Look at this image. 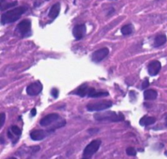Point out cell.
Wrapping results in <instances>:
<instances>
[{
    "label": "cell",
    "mask_w": 167,
    "mask_h": 159,
    "mask_svg": "<svg viewBox=\"0 0 167 159\" xmlns=\"http://www.w3.org/2000/svg\"><path fill=\"white\" fill-rule=\"evenodd\" d=\"M27 7L20 6L7 11L2 14L1 16V24L5 25L18 20L21 16L27 11Z\"/></svg>",
    "instance_id": "obj_1"
},
{
    "label": "cell",
    "mask_w": 167,
    "mask_h": 159,
    "mask_svg": "<svg viewBox=\"0 0 167 159\" xmlns=\"http://www.w3.org/2000/svg\"><path fill=\"white\" fill-rule=\"evenodd\" d=\"M94 119L96 121H110V122H120L122 121L125 117L122 113L117 114L115 112L108 111L105 112L96 113L93 115Z\"/></svg>",
    "instance_id": "obj_2"
},
{
    "label": "cell",
    "mask_w": 167,
    "mask_h": 159,
    "mask_svg": "<svg viewBox=\"0 0 167 159\" xmlns=\"http://www.w3.org/2000/svg\"><path fill=\"white\" fill-rule=\"evenodd\" d=\"M16 31L22 38L28 37L31 35V22L28 19L23 20L17 25Z\"/></svg>",
    "instance_id": "obj_3"
},
{
    "label": "cell",
    "mask_w": 167,
    "mask_h": 159,
    "mask_svg": "<svg viewBox=\"0 0 167 159\" xmlns=\"http://www.w3.org/2000/svg\"><path fill=\"white\" fill-rule=\"evenodd\" d=\"M101 141L100 140H95L88 144L85 147L83 151V158H90L93 155L96 153L101 146Z\"/></svg>",
    "instance_id": "obj_4"
},
{
    "label": "cell",
    "mask_w": 167,
    "mask_h": 159,
    "mask_svg": "<svg viewBox=\"0 0 167 159\" xmlns=\"http://www.w3.org/2000/svg\"><path fill=\"white\" fill-rule=\"evenodd\" d=\"M112 102L110 101H101L99 102L89 103L86 106L87 110L89 112H98L104 110L112 107Z\"/></svg>",
    "instance_id": "obj_5"
},
{
    "label": "cell",
    "mask_w": 167,
    "mask_h": 159,
    "mask_svg": "<svg viewBox=\"0 0 167 159\" xmlns=\"http://www.w3.org/2000/svg\"><path fill=\"white\" fill-rule=\"evenodd\" d=\"M109 54L108 48H103L94 52L91 55V60L95 63H99L105 58Z\"/></svg>",
    "instance_id": "obj_6"
},
{
    "label": "cell",
    "mask_w": 167,
    "mask_h": 159,
    "mask_svg": "<svg viewBox=\"0 0 167 159\" xmlns=\"http://www.w3.org/2000/svg\"><path fill=\"white\" fill-rule=\"evenodd\" d=\"M42 85L40 82H35L29 84L26 88V93L30 96L38 95L42 90Z\"/></svg>",
    "instance_id": "obj_7"
},
{
    "label": "cell",
    "mask_w": 167,
    "mask_h": 159,
    "mask_svg": "<svg viewBox=\"0 0 167 159\" xmlns=\"http://www.w3.org/2000/svg\"><path fill=\"white\" fill-rule=\"evenodd\" d=\"M86 34V26L85 24H78L75 26L73 29V35L77 41L82 39Z\"/></svg>",
    "instance_id": "obj_8"
},
{
    "label": "cell",
    "mask_w": 167,
    "mask_h": 159,
    "mask_svg": "<svg viewBox=\"0 0 167 159\" xmlns=\"http://www.w3.org/2000/svg\"><path fill=\"white\" fill-rule=\"evenodd\" d=\"M59 118H60V116H59L58 114H50L42 118L39 122V123L42 127H47V126L58 121Z\"/></svg>",
    "instance_id": "obj_9"
},
{
    "label": "cell",
    "mask_w": 167,
    "mask_h": 159,
    "mask_svg": "<svg viewBox=\"0 0 167 159\" xmlns=\"http://www.w3.org/2000/svg\"><path fill=\"white\" fill-rule=\"evenodd\" d=\"M161 69V64L159 61H152L148 65V73L152 77H154L158 74Z\"/></svg>",
    "instance_id": "obj_10"
},
{
    "label": "cell",
    "mask_w": 167,
    "mask_h": 159,
    "mask_svg": "<svg viewBox=\"0 0 167 159\" xmlns=\"http://www.w3.org/2000/svg\"><path fill=\"white\" fill-rule=\"evenodd\" d=\"M60 10H61L60 3H55L54 5L51 7L50 11H49L48 17L52 20L55 19L59 16V15H60Z\"/></svg>",
    "instance_id": "obj_11"
},
{
    "label": "cell",
    "mask_w": 167,
    "mask_h": 159,
    "mask_svg": "<svg viewBox=\"0 0 167 159\" xmlns=\"http://www.w3.org/2000/svg\"><path fill=\"white\" fill-rule=\"evenodd\" d=\"M47 133L43 130H36L31 132L30 138L34 141H41L46 137Z\"/></svg>",
    "instance_id": "obj_12"
},
{
    "label": "cell",
    "mask_w": 167,
    "mask_h": 159,
    "mask_svg": "<svg viewBox=\"0 0 167 159\" xmlns=\"http://www.w3.org/2000/svg\"><path fill=\"white\" fill-rule=\"evenodd\" d=\"M109 92H104V91H97L96 89L93 88H90L89 92H88V97L91 98H99L102 97H106L109 96Z\"/></svg>",
    "instance_id": "obj_13"
},
{
    "label": "cell",
    "mask_w": 167,
    "mask_h": 159,
    "mask_svg": "<svg viewBox=\"0 0 167 159\" xmlns=\"http://www.w3.org/2000/svg\"><path fill=\"white\" fill-rule=\"evenodd\" d=\"M89 89L90 88L88 87V85L86 84H83L82 85H81L80 87L78 88L76 91H75V94L80 96L81 97H84L88 94V92H89Z\"/></svg>",
    "instance_id": "obj_14"
},
{
    "label": "cell",
    "mask_w": 167,
    "mask_h": 159,
    "mask_svg": "<svg viewBox=\"0 0 167 159\" xmlns=\"http://www.w3.org/2000/svg\"><path fill=\"white\" fill-rule=\"evenodd\" d=\"M144 97L145 100H155L158 97V92L153 89H148L144 93Z\"/></svg>",
    "instance_id": "obj_15"
},
{
    "label": "cell",
    "mask_w": 167,
    "mask_h": 159,
    "mask_svg": "<svg viewBox=\"0 0 167 159\" xmlns=\"http://www.w3.org/2000/svg\"><path fill=\"white\" fill-rule=\"evenodd\" d=\"M156 121V119L153 117H149L145 115L140 120V125L142 126H148L154 124Z\"/></svg>",
    "instance_id": "obj_16"
},
{
    "label": "cell",
    "mask_w": 167,
    "mask_h": 159,
    "mask_svg": "<svg viewBox=\"0 0 167 159\" xmlns=\"http://www.w3.org/2000/svg\"><path fill=\"white\" fill-rule=\"evenodd\" d=\"M166 40V36L165 35H158L155 38L153 46H154V47H159V46H161L165 44Z\"/></svg>",
    "instance_id": "obj_17"
},
{
    "label": "cell",
    "mask_w": 167,
    "mask_h": 159,
    "mask_svg": "<svg viewBox=\"0 0 167 159\" xmlns=\"http://www.w3.org/2000/svg\"><path fill=\"white\" fill-rule=\"evenodd\" d=\"M17 4L18 2L16 1L12 2H7L5 0H1V11H4L9 8L14 7L16 5H17Z\"/></svg>",
    "instance_id": "obj_18"
},
{
    "label": "cell",
    "mask_w": 167,
    "mask_h": 159,
    "mask_svg": "<svg viewBox=\"0 0 167 159\" xmlns=\"http://www.w3.org/2000/svg\"><path fill=\"white\" fill-rule=\"evenodd\" d=\"M133 27L131 24H127L125 26H123L121 29V32L123 35L127 36L133 33Z\"/></svg>",
    "instance_id": "obj_19"
},
{
    "label": "cell",
    "mask_w": 167,
    "mask_h": 159,
    "mask_svg": "<svg viewBox=\"0 0 167 159\" xmlns=\"http://www.w3.org/2000/svg\"><path fill=\"white\" fill-rule=\"evenodd\" d=\"M126 153L129 155V156H133L135 157L136 155V151L135 150V148L129 147L126 150Z\"/></svg>",
    "instance_id": "obj_20"
},
{
    "label": "cell",
    "mask_w": 167,
    "mask_h": 159,
    "mask_svg": "<svg viewBox=\"0 0 167 159\" xmlns=\"http://www.w3.org/2000/svg\"><path fill=\"white\" fill-rule=\"evenodd\" d=\"M11 131L13 133L17 136H20L22 134V131L20 130V128L18 127H17V126H15V125L12 126Z\"/></svg>",
    "instance_id": "obj_21"
},
{
    "label": "cell",
    "mask_w": 167,
    "mask_h": 159,
    "mask_svg": "<svg viewBox=\"0 0 167 159\" xmlns=\"http://www.w3.org/2000/svg\"><path fill=\"white\" fill-rule=\"evenodd\" d=\"M51 95L55 98H57L59 96V91L57 89L53 88L51 91Z\"/></svg>",
    "instance_id": "obj_22"
},
{
    "label": "cell",
    "mask_w": 167,
    "mask_h": 159,
    "mask_svg": "<svg viewBox=\"0 0 167 159\" xmlns=\"http://www.w3.org/2000/svg\"><path fill=\"white\" fill-rule=\"evenodd\" d=\"M149 85V82L148 79V78H146L144 80V82H142V89H146V88H148Z\"/></svg>",
    "instance_id": "obj_23"
},
{
    "label": "cell",
    "mask_w": 167,
    "mask_h": 159,
    "mask_svg": "<svg viewBox=\"0 0 167 159\" xmlns=\"http://www.w3.org/2000/svg\"><path fill=\"white\" fill-rule=\"evenodd\" d=\"M5 121V114L2 113L1 114V123H0V128H2L3 125H4V123Z\"/></svg>",
    "instance_id": "obj_24"
},
{
    "label": "cell",
    "mask_w": 167,
    "mask_h": 159,
    "mask_svg": "<svg viewBox=\"0 0 167 159\" xmlns=\"http://www.w3.org/2000/svg\"><path fill=\"white\" fill-rule=\"evenodd\" d=\"M99 129H90L89 131H88V132H90L91 134H93V133H96V132H99Z\"/></svg>",
    "instance_id": "obj_25"
},
{
    "label": "cell",
    "mask_w": 167,
    "mask_h": 159,
    "mask_svg": "<svg viewBox=\"0 0 167 159\" xmlns=\"http://www.w3.org/2000/svg\"><path fill=\"white\" fill-rule=\"evenodd\" d=\"M36 114H37V110H36V109L35 108L32 109L31 110V115L32 116H35Z\"/></svg>",
    "instance_id": "obj_26"
},
{
    "label": "cell",
    "mask_w": 167,
    "mask_h": 159,
    "mask_svg": "<svg viewBox=\"0 0 167 159\" xmlns=\"http://www.w3.org/2000/svg\"><path fill=\"white\" fill-rule=\"evenodd\" d=\"M114 11H115V10H114V9L113 7H112L110 9V11H109V13H108V15H111L112 14V13L114 12Z\"/></svg>",
    "instance_id": "obj_27"
},
{
    "label": "cell",
    "mask_w": 167,
    "mask_h": 159,
    "mask_svg": "<svg viewBox=\"0 0 167 159\" xmlns=\"http://www.w3.org/2000/svg\"><path fill=\"white\" fill-rule=\"evenodd\" d=\"M7 135H8V137H9V138H10V139H11V140H12L13 139V136H12V133L10 131H8V132H7Z\"/></svg>",
    "instance_id": "obj_28"
},
{
    "label": "cell",
    "mask_w": 167,
    "mask_h": 159,
    "mask_svg": "<svg viewBox=\"0 0 167 159\" xmlns=\"http://www.w3.org/2000/svg\"><path fill=\"white\" fill-rule=\"evenodd\" d=\"M165 125H166V127H167V116L165 118Z\"/></svg>",
    "instance_id": "obj_29"
},
{
    "label": "cell",
    "mask_w": 167,
    "mask_h": 159,
    "mask_svg": "<svg viewBox=\"0 0 167 159\" xmlns=\"http://www.w3.org/2000/svg\"><path fill=\"white\" fill-rule=\"evenodd\" d=\"M46 1H49V0H46Z\"/></svg>",
    "instance_id": "obj_30"
}]
</instances>
